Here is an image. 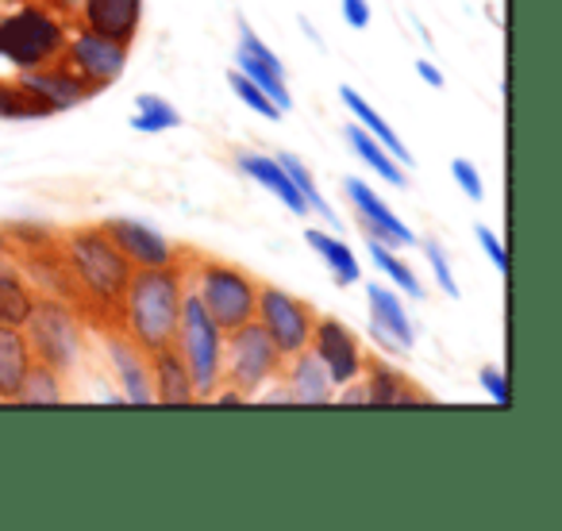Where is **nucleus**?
I'll return each mask as SVG.
<instances>
[{
  "instance_id": "obj_13",
  "label": "nucleus",
  "mask_w": 562,
  "mask_h": 531,
  "mask_svg": "<svg viewBox=\"0 0 562 531\" xmlns=\"http://www.w3.org/2000/svg\"><path fill=\"white\" fill-rule=\"evenodd\" d=\"M20 86L27 89V93L43 97V101L50 104V109H74V104H81L86 97H93L97 89L89 86V81H81L78 74L70 70L66 63H50V66H35V70H24L20 74Z\"/></svg>"
},
{
  "instance_id": "obj_1",
  "label": "nucleus",
  "mask_w": 562,
  "mask_h": 531,
  "mask_svg": "<svg viewBox=\"0 0 562 531\" xmlns=\"http://www.w3.org/2000/svg\"><path fill=\"white\" fill-rule=\"evenodd\" d=\"M63 250L81 290L78 316L97 324L101 316H112V324L124 328V297L132 282V262L124 250L109 239L104 227H74L70 235H63Z\"/></svg>"
},
{
  "instance_id": "obj_31",
  "label": "nucleus",
  "mask_w": 562,
  "mask_h": 531,
  "mask_svg": "<svg viewBox=\"0 0 562 531\" xmlns=\"http://www.w3.org/2000/svg\"><path fill=\"white\" fill-rule=\"evenodd\" d=\"M178 124H181V116L166 101H158V97H150V93L139 97V116L132 120L135 132H166V127H178Z\"/></svg>"
},
{
  "instance_id": "obj_18",
  "label": "nucleus",
  "mask_w": 562,
  "mask_h": 531,
  "mask_svg": "<svg viewBox=\"0 0 562 531\" xmlns=\"http://www.w3.org/2000/svg\"><path fill=\"white\" fill-rule=\"evenodd\" d=\"M32 343L20 328L0 324V400H16L27 370H32Z\"/></svg>"
},
{
  "instance_id": "obj_3",
  "label": "nucleus",
  "mask_w": 562,
  "mask_h": 531,
  "mask_svg": "<svg viewBox=\"0 0 562 531\" xmlns=\"http://www.w3.org/2000/svg\"><path fill=\"white\" fill-rule=\"evenodd\" d=\"M193 293L224 336L255 320L258 282L243 266L220 262V258H193Z\"/></svg>"
},
{
  "instance_id": "obj_25",
  "label": "nucleus",
  "mask_w": 562,
  "mask_h": 531,
  "mask_svg": "<svg viewBox=\"0 0 562 531\" xmlns=\"http://www.w3.org/2000/svg\"><path fill=\"white\" fill-rule=\"evenodd\" d=\"M305 239H308V247H313L316 255H324V262L331 266V274H336V282H339V285L359 282V262H355V255L347 250V242H344V239H331V235L316 231V227H308Z\"/></svg>"
},
{
  "instance_id": "obj_37",
  "label": "nucleus",
  "mask_w": 562,
  "mask_h": 531,
  "mask_svg": "<svg viewBox=\"0 0 562 531\" xmlns=\"http://www.w3.org/2000/svg\"><path fill=\"white\" fill-rule=\"evenodd\" d=\"M344 20L362 32V27L370 24V4L367 0H344Z\"/></svg>"
},
{
  "instance_id": "obj_22",
  "label": "nucleus",
  "mask_w": 562,
  "mask_h": 531,
  "mask_svg": "<svg viewBox=\"0 0 562 531\" xmlns=\"http://www.w3.org/2000/svg\"><path fill=\"white\" fill-rule=\"evenodd\" d=\"M239 166H243V173H250V178L258 181V185L270 189V193L278 196V201L285 204L290 212H297V216H305V212H308L301 189L293 185V178L281 170L278 162H270V158H262V155H247V158H239Z\"/></svg>"
},
{
  "instance_id": "obj_30",
  "label": "nucleus",
  "mask_w": 562,
  "mask_h": 531,
  "mask_svg": "<svg viewBox=\"0 0 562 531\" xmlns=\"http://www.w3.org/2000/svg\"><path fill=\"white\" fill-rule=\"evenodd\" d=\"M278 166H281V170H285V173H290V178H293V185L301 189V196H305V204H308V208H316L324 219H328V224H336V212H331V204L324 201L321 193H316L313 178H308V170H305V166H301V158H297V155H281V158H278Z\"/></svg>"
},
{
  "instance_id": "obj_10",
  "label": "nucleus",
  "mask_w": 562,
  "mask_h": 531,
  "mask_svg": "<svg viewBox=\"0 0 562 531\" xmlns=\"http://www.w3.org/2000/svg\"><path fill=\"white\" fill-rule=\"evenodd\" d=\"M308 347L316 351V359L324 362L331 385H347L359 377L362 370V343L347 324H339L336 316H324V320L313 324V339Z\"/></svg>"
},
{
  "instance_id": "obj_17",
  "label": "nucleus",
  "mask_w": 562,
  "mask_h": 531,
  "mask_svg": "<svg viewBox=\"0 0 562 531\" xmlns=\"http://www.w3.org/2000/svg\"><path fill=\"white\" fill-rule=\"evenodd\" d=\"M367 297H370V313H374L370 328H374L378 343L385 351H408L413 347V328H408L405 305L390 290H382V285H367Z\"/></svg>"
},
{
  "instance_id": "obj_36",
  "label": "nucleus",
  "mask_w": 562,
  "mask_h": 531,
  "mask_svg": "<svg viewBox=\"0 0 562 531\" xmlns=\"http://www.w3.org/2000/svg\"><path fill=\"white\" fill-rule=\"evenodd\" d=\"M482 385L490 389V397L497 400V405H508V382H505V374H501L497 366H485L482 370Z\"/></svg>"
},
{
  "instance_id": "obj_34",
  "label": "nucleus",
  "mask_w": 562,
  "mask_h": 531,
  "mask_svg": "<svg viewBox=\"0 0 562 531\" xmlns=\"http://www.w3.org/2000/svg\"><path fill=\"white\" fill-rule=\"evenodd\" d=\"M451 173H454V181H459L462 193H467L470 201H482V196H485L482 178H477V170L467 162V158H454V162H451Z\"/></svg>"
},
{
  "instance_id": "obj_6",
  "label": "nucleus",
  "mask_w": 562,
  "mask_h": 531,
  "mask_svg": "<svg viewBox=\"0 0 562 531\" xmlns=\"http://www.w3.org/2000/svg\"><path fill=\"white\" fill-rule=\"evenodd\" d=\"M66 50V32L55 16L43 9H24L16 16L0 20V58L35 70V66L58 63Z\"/></svg>"
},
{
  "instance_id": "obj_14",
  "label": "nucleus",
  "mask_w": 562,
  "mask_h": 531,
  "mask_svg": "<svg viewBox=\"0 0 562 531\" xmlns=\"http://www.w3.org/2000/svg\"><path fill=\"white\" fill-rule=\"evenodd\" d=\"M147 366H150V393L162 405H193V377H189V366L181 359L178 347H158V351H147Z\"/></svg>"
},
{
  "instance_id": "obj_38",
  "label": "nucleus",
  "mask_w": 562,
  "mask_h": 531,
  "mask_svg": "<svg viewBox=\"0 0 562 531\" xmlns=\"http://www.w3.org/2000/svg\"><path fill=\"white\" fill-rule=\"evenodd\" d=\"M351 400V405H367V382L362 385H351L347 382V393H344V405Z\"/></svg>"
},
{
  "instance_id": "obj_39",
  "label": "nucleus",
  "mask_w": 562,
  "mask_h": 531,
  "mask_svg": "<svg viewBox=\"0 0 562 531\" xmlns=\"http://www.w3.org/2000/svg\"><path fill=\"white\" fill-rule=\"evenodd\" d=\"M416 70H420V78L428 81V86H436V89L443 86V74H439L436 66H431V63H420V66H416Z\"/></svg>"
},
{
  "instance_id": "obj_7",
  "label": "nucleus",
  "mask_w": 562,
  "mask_h": 531,
  "mask_svg": "<svg viewBox=\"0 0 562 531\" xmlns=\"http://www.w3.org/2000/svg\"><path fill=\"white\" fill-rule=\"evenodd\" d=\"M27 343H32V359L50 370H70L78 359V324H74V308L58 297L35 301L32 316H27Z\"/></svg>"
},
{
  "instance_id": "obj_15",
  "label": "nucleus",
  "mask_w": 562,
  "mask_h": 531,
  "mask_svg": "<svg viewBox=\"0 0 562 531\" xmlns=\"http://www.w3.org/2000/svg\"><path fill=\"white\" fill-rule=\"evenodd\" d=\"M109 354H112V366H116L120 382H124V397L132 405H150L155 393H150V366H147V351L135 347V339L120 336V331L109 328Z\"/></svg>"
},
{
  "instance_id": "obj_12",
  "label": "nucleus",
  "mask_w": 562,
  "mask_h": 531,
  "mask_svg": "<svg viewBox=\"0 0 562 531\" xmlns=\"http://www.w3.org/2000/svg\"><path fill=\"white\" fill-rule=\"evenodd\" d=\"M347 189H351V201H355V208H359V219H362V231H367V239H378V242H385V247H413L416 235L408 231L397 216H393L390 204L378 201V193H370L367 181L347 178Z\"/></svg>"
},
{
  "instance_id": "obj_28",
  "label": "nucleus",
  "mask_w": 562,
  "mask_h": 531,
  "mask_svg": "<svg viewBox=\"0 0 562 531\" xmlns=\"http://www.w3.org/2000/svg\"><path fill=\"white\" fill-rule=\"evenodd\" d=\"M50 104L43 97L27 93L24 86H0V120H35V116H50Z\"/></svg>"
},
{
  "instance_id": "obj_40",
  "label": "nucleus",
  "mask_w": 562,
  "mask_h": 531,
  "mask_svg": "<svg viewBox=\"0 0 562 531\" xmlns=\"http://www.w3.org/2000/svg\"><path fill=\"white\" fill-rule=\"evenodd\" d=\"M0 258H9V235L0 231Z\"/></svg>"
},
{
  "instance_id": "obj_24",
  "label": "nucleus",
  "mask_w": 562,
  "mask_h": 531,
  "mask_svg": "<svg viewBox=\"0 0 562 531\" xmlns=\"http://www.w3.org/2000/svg\"><path fill=\"white\" fill-rule=\"evenodd\" d=\"M239 74L255 81L278 109H290V89H285V78H281V63H262V58L239 50Z\"/></svg>"
},
{
  "instance_id": "obj_35",
  "label": "nucleus",
  "mask_w": 562,
  "mask_h": 531,
  "mask_svg": "<svg viewBox=\"0 0 562 531\" xmlns=\"http://www.w3.org/2000/svg\"><path fill=\"white\" fill-rule=\"evenodd\" d=\"M477 242H482V247H485V255H490V262L497 266L501 274H505V270H508V255H505V247H501V242H497V235H493L490 227H477Z\"/></svg>"
},
{
  "instance_id": "obj_5",
  "label": "nucleus",
  "mask_w": 562,
  "mask_h": 531,
  "mask_svg": "<svg viewBox=\"0 0 562 531\" xmlns=\"http://www.w3.org/2000/svg\"><path fill=\"white\" fill-rule=\"evenodd\" d=\"M224 362H220V382L232 385V393H239L243 400L255 397L270 377H278L285 370V354L273 347V339L266 336V328L258 320L243 324V328L227 331Z\"/></svg>"
},
{
  "instance_id": "obj_33",
  "label": "nucleus",
  "mask_w": 562,
  "mask_h": 531,
  "mask_svg": "<svg viewBox=\"0 0 562 531\" xmlns=\"http://www.w3.org/2000/svg\"><path fill=\"white\" fill-rule=\"evenodd\" d=\"M424 250H428V262H431V270H436L443 293H447V297H459V285H454V274H451V266H447L443 247H439L436 239H428V242H424Z\"/></svg>"
},
{
  "instance_id": "obj_27",
  "label": "nucleus",
  "mask_w": 562,
  "mask_h": 531,
  "mask_svg": "<svg viewBox=\"0 0 562 531\" xmlns=\"http://www.w3.org/2000/svg\"><path fill=\"white\" fill-rule=\"evenodd\" d=\"M16 400L20 405H58V400H63V377H58V370L43 366V362H32Z\"/></svg>"
},
{
  "instance_id": "obj_26",
  "label": "nucleus",
  "mask_w": 562,
  "mask_h": 531,
  "mask_svg": "<svg viewBox=\"0 0 562 531\" xmlns=\"http://www.w3.org/2000/svg\"><path fill=\"white\" fill-rule=\"evenodd\" d=\"M347 143L355 147V155L362 158V162L370 166V170H378V178L390 181V185H405V173H401L397 158L385 155V147L378 139H370L362 127H347Z\"/></svg>"
},
{
  "instance_id": "obj_4",
  "label": "nucleus",
  "mask_w": 562,
  "mask_h": 531,
  "mask_svg": "<svg viewBox=\"0 0 562 531\" xmlns=\"http://www.w3.org/2000/svg\"><path fill=\"white\" fill-rule=\"evenodd\" d=\"M173 347L181 351L193 377L196 400H212L220 393V362H224V331L212 324V316L204 313L201 297L193 293V285H186L181 293V316H178V336Z\"/></svg>"
},
{
  "instance_id": "obj_20",
  "label": "nucleus",
  "mask_w": 562,
  "mask_h": 531,
  "mask_svg": "<svg viewBox=\"0 0 562 531\" xmlns=\"http://www.w3.org/2000/svg\"><path fill=\"white\" fill-rule=\"evenodd\" d=\"M290 400H297V405H324V400H331V377H328V370H324V362L316 359L313 347L293 354Z\"/></svg>"
},
{
  "instance_id": "obj_32",
  "label": "nucleus",
  "mask_w": 562,
  "mask_h": 531,
  "mask_svg": "<svg viewBox=\"0 0 562 531\" xmlns=\"http://www.w3.org/2000/svg\"><path fill=\"white\" fill-rule=\"evenodd\" d=\"M227 86H232V89H235V97H239V101L247 104V109H255L258 116H266V120H278V116H281V109H278V104H273L270 97H266L262 89L255 86V81H250V78H243L239 70H232V74H227Z\"/></svg>"
},
{
  "instance_id": "obj_16",
  "label": "nucleus",
  "mask_w": 562,
  "mask_h": 531,
  "mask_svg": "<svg viewBox=\"0 0 562 531\" xmlns=\"http://www.w3.org/2000/svg\"><path fill=\"white\" fill-rule=\"evenodd\" d=\"M81 16H86V27L104 39L116 43H132L135 32H139V16H143V0H86L81 4Z\"/></svg>"
},
{
  "instance_id": "obj_29",
  "label": "nucleus",
  "mask_w": 562,
  "mask_h": 531,
  "mask_svg": "<svg viewBox=\"0 0 562 531\" xmlns=\"http://www.w3.org/2000/svg\"><path fill=\"white\" fill-rule=\"evenodd\" d=\"M367 247H370V255H374V266L382 270V274H390L393 282L401 285V290H408V297H424V290H420V282H416V274L408 270L405 262H401L397 255H393L385 242H378V239H367Z\"/></svg>"
},
{
  "instance_id": "obj_19",
  "label": "nucleus",
  "mask_w": 562,
  "mask_h": 531,
  "mask_svg": "<svg viewBox=\"0 0 562 531\" xmlns=\"http://www.w3.org/2000/svg\"><path fill=\"white\" fill-rule=\"evenodd\" d=\"M362 366H367V405H413V400L428 405V393H420L405 374L390 370L385 362L362 359Z\"/></svg>"
},
{
  "instance_id": "obj_21",
  "label": "nucleus",
  "mask_w": 562,
  "mask_h": 531,
  "mask_svg": "<svg viewBox=\"0 0 562 531\" xmlns=\"http://www.w3.org/2000/svg\"><path fill=\"white\" fill-rule=\"evenodd\" d=\"M32 308H35V293L27 285V278L20 274V266H12L9 258H0V324L24 328Z\"/></svg>"
},
{
  "instance_id": "obj_8",
  "label": "nucleus",
  "mask_w": 562,
  "mask_h": 531,
  "mask_svg": "<svg viewBox=\"0 0 562 531\" xmlns=\"http://www.w3.org/2000/svg\"><path fill=\"white\" fill-rule=\"evenodd\" d=\"M255 320L266 328L273 347H278L285 359H293V354L305 351L308 339H313L316 308L308 305V301L293 297V293L278 290V285H258Z\"/></svg>"
},
{
  "instance_id": "obj_23",
  "label": "nucleus",
  "mask_w": 562,
  "mask_h": 531,
  "mask_svg": "<svg viewBox=\"0 0 562 531\" xmlns=\"http://www.w3.org/2000/svg\"><path fill=\"white\" fill-rule=\"evenodd\" d=\"M339 97H344V101H347V109H351L355 116H359L362 124L370 127V139H378V143H382V147L390 150V155L397 158V162H405V166L413 162V155H408V147H405V143L397 139V132H393V127L385 124V120L378 116V112L370 109V104L362 101V97L355 93V89H347V86H344V89H339Z\"/></svg>"
},
{
  "instance_id": "obj_11",
  "label": "nucleus",
  "mask_w": 562,
  "mask_h": 531,
  "mask_svg": "<svg viewBox=\"0 0 562 531\" xmlns=\"http://www.w3.org/2000/svg\"><path fill=\"white\" fill-rule=\"evenodd\" d=\"M109 231V239L124 250V258L139 270H150V266H170L173 258L181 255V247H173L170 239H162L158 231H150L147 224H135V219H109L101 224Z\"/></svg>"
},
{
  "instance_id": "obj_9",
  "label": "nucleus",
  "mask_w": 562,
  "mask_h": 531,
  "mask_svg": "<svg viewBox=\"0 0 562 531\" xmlns=\"http://www.w3.org/2000/svg\"><path fill=\"white\" fill-rule=\"evenodd\" d=\"M63 63L70 66L81 81H89V86L101 93L104 86H112V81L124 74L127 47H124V43H116V39H104V35H97V32H89V27H86L78 39L66 43Z\"/></svg>"
},
{
  "instance_id": "obj_2",
  "label": "nucleus",
  "mask_w": 562,
  "mask_h": 531,
  "mask_svg": "<svg viewBox=\"0 0 562 531\" xmlns=\"http://www.w3.org/2000/svg\"><path fill=\"white\" fill-rule=\"evenodd\" d=\"M181 293H186V274L178 270V258L170 266H150V270L132 274L124 297V331L135 339L139 351H158V347L173 343Z\"/></svg>"
}]
</instances>
